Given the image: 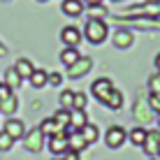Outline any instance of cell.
Here are the masks:
<instances>
[{
	"label": "cell",
	"instance_id": "cell-35",
	"mask_svg": "<svg viewBox=\"0 0 160 160\" xmlns=\"http://www.w3.org/2000/svg\"><path fill=\"white\" fill-rule=\"evenodd\" d=\"M156 158H158V160H160V148H158V156H156Z\"/></svg>",
	"mask_w": 160,
	"mask_h": 160
},
{
	"label": "cell",
	"instance_id": "cell-41",
	"mask_svg": "<svg viewBox=\"0 0 160 160\" xmlns=\"http://www.w3.org/2000/svg\"><path fill=\"white\" fill-rule=\"evenodd\" d=\"M56 160H60V158H56Z\"/></svg>",
	"mask_w": 160,
	"mask_h": 160
},
{
	"label": "cell",
	"instance_id": "cell-27",
	"mask_svg": "<svg viewBox=\"0 0 160 160\" xmlns=\"http://www.w3.org/2000/svg\"><path fill=\"white\" fill-rule=\"evenodd\" d=\"M72 109H86V93L74 91V102H72Z\"/></svg>",
	"mask_w": 160,
	"mask_h": 160
},
{
	"label": "cell",
	"instance_id": "cell-12",
	"mask_svg": "<svg viewBox=\"0 0 160 160\" xmlns=\"http://www.w3.org/2000/svg\"><path fill=\"white\" fill-rule=\"evenodd\" d=\"M60 9H63V14H68V16H79L84 12V2H81V0H63Z\"/></svg>",
	"mask_w": 160,
	"mask_h": 160
},
{
	"label": "cell",
	"instance_id": "cell-23",
	"mask_svg": "<svg viewBox=\"0 0 160 160\" xmlns=\"http://www.w3.org/2000/svg\"><path fill=\"white\" fill-rule=\"evenodd\" d=\"M114 44H116L118 49L130 47V44H132V35H130V32H125V30H118L116 35H114Z\"/></svg>",
	"mask_w": 160,
	"mask_h": 160
},
{
	"label": "cell",
	"instance_id": "cell-13",
	"mask_svg": "<svg viewBox=\"0 0 160 160\" xmlns=\"http://www.w3.org/2000/svg\"><path fill=\"white\" fill-rule=\"evenodd\" d=\"M86 146H88V144H86L84 137H81V132H70V135H68V148H70V151L81 153Z\"/></svg>",
	"mask_w": 160,
	"mask_h": 160
},
{
	"label": "cell",
	"instance_id": "cell-14",
	"mask_svg": "<svg viewBox=\"0 0 160 160\" xmlns=\"http://www.w3.org/2000/svg\"><path fill=\"white\" fill-rule=\"evenodd\" d=\"M37 128L42 130V135H44V137H51V135H58V132H65V128H60V125H58L53 118H44L42 123L37 125Z\"/></svg>",
	"mask_w": 160,
	"mask_h": 160
},
{
	"label": "cell",
	"instance_id": "cell-7",
	"mask_svg": "<svg viewBox=\"0 0 160 160\" xmlns=\"http://www.w3.org/2000/svg\"><path fill=\"white\" fill-rule=\"evenodd\" d=\"M5 132H7V135L12 137L14 142H16V139H23V135H26V125H23V121L9 116L7 121H5Z\"/></svg>",
	"mask_w": 160,
	"mask_h": 160
},
{
	"label": "cell",
	"instance_id": "cell-5",
	"mask_svg": "<svg viewBox=\"0 0 160 160\" xmlns=\"http://www.w3.org/2000/svg\"><path fill=\"white\" fill-rule=\"evenodd\" d=\"M47 148L53 156H63V153L68 151V135H65V132H58V135L47 137Z\"/></svg>",
	"mask_w": 160,
	"mask_h": 160
},
{
	"label": "cell",
	"instance_id": "cell-34",
	"mask_svg": "<svg viewBox=\"0 0 160 160\" xmlns=\"http://www.w3.org/2000/svg\"><path fill=\"white\" fill-rule=\"evenodd\" d=\"M156 68H158V72H160V53L156 56Z\"/></svg>",
	"mask_w": 160,
	"mask_h": 160
},
{
	"label": "cell",
	"instance_id": "cell-19",
	"mask_svg": "<svg viewBox=\"0 0 160 160\" xmlns=\"http://www.w3.org/2000/svg\"><path fill=\"white\" fill-rule=\"evenodd\" d=\"M16 107H19V100H16V95L12 93L9 98H5V100H0V114H7V116H12L16 112Z\"/></svg>",
	"mask_w": 160,
	"mask_h": 160
},
{
	"label": "cell",
	"instance_id": "cell-3",
	"mask_svg": "<svg viewBox=\"0 0 160 160\" xmlns=\"http://www.w3.org/2000/svg\"><path fill=\"white\" fill-rule=\"evenodd\" d=\"M44 144H47V137L42 135V130L40 128H32V130H26V135H23V146H26V151H30V153H40Z\"/></svg>",
	"mask_w": 160,
	"mask_h": 160
},
{
	"label": "cell",
	"instance_id": "cell-30",
	"mask_svg": "<svg viewBox=\"0 0 160 160\" xmlns=\"http://www.w3.org/2000/svg\"><path fill=\"white\" fill-rule=\"evenodd\" d=\"M49 84H51V86H60V84H63V77H60L58 72H51V74H49Z\"/></svg>",
	"mask_w": 160,
	"mask_h": 160
},
{
	"label": "cell",
	"instance_id": "cell-10",
	"mask_svg": "<svg viewBox=\"0 0 160 160\" xmlns=\"http://www.w3.org/2000/svg\"><path fill=\"white\" fill-rule=\"evenodd\" d=\"M142 148H144L151 158H156L158 156V148H160V132L158 130L146 132V142H144V146H142Z\"/></svg>",
	"mask_w": 160,
	"mask_h": 160
},
{
	"label": "cell",
	"instance_id": "cell-24",
	"mask_svg": "<svg viewBox=\"0 0 160 160\" xmlns=\"http://www.w3.org/2000/svg\"><path fill=\"white\" fill-rule=\"evenodd\" d=\"M51 118L56 121L60 128H68V125H70V109H58V112L53 114Z\"/></svg>",
	"mask_w": 160,
	"mask_h": 160
},
{
	"label": "cell",
	"instance_id": "cell-33",
	"mask_svg": "<svg viewBox=\"0 0 160 160\" xmlns=\"http://www.w3.org/2000/svg\"><path fill=\"white\" fill-rule=\"evenodd\" d=\"M5 53H7V49H5V44L0 42V56H5Z\"/></svg>",
	"mask_w": 160,
	"mask_h": 160
},
{
	"label": "cell",
	"instance_id": "cell-28",
	"mask_svg": "<svg viewBox=\"0 0 160 160\" xmlns=\"http://www.w3.org/2000/svg\"><path fill=\"white\" fill-rule=\"evenodd\" d=\"M148 91H151L153 95H160V72L148 79Z\"/></svg>",
	"mask_w": 160,
	"mask_h": 160
},
{
	"label": "cell",
	"instance_id": "cell-16",
	"mask_svg": "<svg viewBox=\"0 0 160 160\" xmlns=\"http://www.w3.org/2000/svg\"><path fill=\"white\" fill-rule=\"evenodd\" d=\"M14 70L19 72L21 79H30V74H32V70H35V68H32V63H30L28 58H19L14 63Z\"/></svg>",
	"mask_w": 160,
	"mask_h": 160
},
{
	"label": "cell",
	"instance_id": "cell-15",
	"mask_svg": "<svg viewBox=\"0 0 160 160\" xmlns=\"http://www.w3.org/2000/svg\"><path fill=\"white\" fill-rule=\"evenodd\" d=\"M49 84V72L47 70H32V74H30V86L32 88H44Z\"/></svg>",
	"mask_w": 160,
	"mask_h": 160
},
{
	"label": "cell",
	"instance_id": "cell-40",
	"mask_svg": "<svg viewBox=\"0 0 160 160\" xmlns=\"http://www.w3.org/2000/svg\"><path fill=\"white\" fill-rule=\"evenodd\" d=\"M116 2H121V0H116Z\"/></svg>",
	"mask_w": 160,
	"mask_h": 160
},
{
	"label": "cell",
	"instance_id": "cell-22",
	"mask_svg": "<svg viewBox=\"0 0 160 160\" xmlns=\"http://www.w3.org/2000/svg\"><path fill=\"white\" fill-rule=\"evenodd\" d=\"M107 107L114 109V112H118V109L123 107V93H121L118 88H114V91H112V95H109V100H107Z\"/></svg>",
	"mask_w": 160,
	"mask_h": 160
},
{
	"label": "cell",
	"instance_id": "cell-31",
	"mask_svg": "<svg viewBox=\"0 0 160 160\" xmlns=\"http://www.w3.org/2000/svg\"><path fill=\"white\" fill-rule=\"evenodd\" d=\"M60 160H79V153H77V151H70V148H68V151L60 156Z\"/></svg>",
	"mask_w": 160,
	"mask_h": 160
},
{
	"label": "cell",
	"instance_id": "cell-38",
	"mask_svg": "<svg viewBox=\"0 0 160 160\" xmlns=\"http://www.w3.org/2000/svg\"><path fill=\"white\" fill-rule=\"evenodd\" d=\"M37 2H47V0H37Z\"/></svg>",
	"mask_w": 160,
	"mask_h": 160
},
{
	"label": "cell",
	"instance_id": "cell-11",
	"mask_svg": "<svg viewBox=\"0 0 160 160\" xmlns=\"http://www.w3.org/2000/svg\"><path fill=\"white\" fill-rule=\"evenodd\" d=\"M160 12V2H148V5H137V7L128 9V16H137V14H148V16H156Z\"/></svg>",
	"mask_w": 160,
	"mask_h": 160
},
{
	"label": "cell",
	"instance_id": "cell-6",
	"mask_svg": "<svg viewBox=\"0 0 160 160\" xmlns=\"http://www.w3.org/2000/svg\"><path fill=\"white\" fill-rule=\"evenodd\" d=\"M91 68H93V60L88 56H81L74 65H70V68H68V77H70V79H79V77L88 74V70H91Z\"/></svg>",
	"mask_w": 160,
	"mask_h": 160
},
{
	"label": "cell",
	"instance_id": "cell-25",
	"mask_svg": "<svg viewBox=\"0 0 160 160\" xmlns=\"http://www.w3.org/2000/svg\"><path fill=\"white\" fill-rule=\"evenodd\" d=\"M72 102H74V91L60 93V109H72Z\"/></svg>",
	"mask_w": 160,
	"mask_h": 160
},
{
	"label": "cell",
	"instance_id": "cell-37",
	"mask_svg": "<svg viewBox=\"0 0 160 160\" xmlns=\"http://www.w3.org/2000/svg\"><path fill=\"white\" fill-rule=\"evenodd\" d=\"M158 125H160V114H158Z\"/></svg>",
	"mask_w": 160,
	"mask_h": 160
},
{
	"label": "cell",
	"instance_id": "cell-1",
	"mask_svg": "<svg viewBox=\"0 0 160 160\" xmlns=\"http://www.w3.org/2000/svg\"><path fill=\"white\" fill-rule=\"evenodd\" d=\"M109 35V28L107 23H104L102 19H88L86 26H84V37L91 44H102L104 40H107Z\"/></svg>",
	"mask_w": 160,
	"mask_h": 160
},
{
	"label": "cell",
	"instance_id": "cell-39",
	"mask_svg": "<svg viewBox=\"0 0 160 160\" xmlns=\"http://www.w3.org/2000/svg\"><path fill=\"white\" fill-rule=\"evenodd\" d=\"M148 160H158V158H148Z\"/></svg>",
	"mask_w": 160,
	"mask_h": 160
},
{
	"label": "cell",
	"instance_id": "cell-32",
	"mask_svg": "<svg viewBox=\"0 0 160 160\" xmlns=\"http://www.w3.org/2000/svg\"><path fill=\"white\" fill-rule=\"evenodd\" d=\"M84 5H88V7H100L102 5V0H81Z\"/></svg>",
	"mask_w": 160,
	"mask_h": 160
},
{
	"label": "cell",
	"instance_id": "cell-17",
	"mask_svg": "<svg viewBox=\"0 0 160 160\" xmlns=\"http://www.w3.org/2000/svg\"><path fill=\"white\" fill-rule=\"evenodd\" d=\"M81 56H79V51H77L74 47H65L63 51H60V63L65 65V68H70V65H74L77 60H79Z\"/></svg>",
	"mask_w": 160,
	"mask_h": 160
},
{
	"label": "cell",
	"instance_id": "cell-21",
	"mask_svg": "<svg viewBox=\"0 0 160 160\" xmlns=\"http://www.w3.org/2000/svg\"><path fill=\"white\" fill-rule=\"evenodd\" d=\"M81 137L86 139V144H95V142L100 139V130H98V128H95L93 123H88L86 128L81 130Z\"/></svg>",
	"mask_w": 160,
	"mask_h": 160
},
{
	"label": "cell",
	"instance_id": "cell-20",
	"mask_svg": "<svg viewBox=\"0 0 160 160\" xmlns=\"http://www.w3.org/2000/svg\"><path fill=\"white\" fill-rule=\"evenodd\" d=\"M146 132H148V130H144V128H139V125H137V128H132V130L128 132V139H130L135 146H144V142H146Z\"/></svg>",
	"mask_w": 160,
	"mask_h": 160
},
{
	"label": "cell",
	"instance_id": "cell-8",
	"mask_svg": "<svg viewBox=\"0 0 160 160\" xmlns=\"http://www.w3.org/2000/svg\"><path fill=\"white\" fill-rule=\"evenodd\" d=\"M60 40H63L65 47H79V42H81V32L79 28H74V26H65L63 30H60Z\"/></svg>",
	"mask_w": 160,
	"mask_h": 160
},
{
	"label": "cell",
	"instance_id": "cell-2",
	"mask_svg": "<svg viewBox=\"0 0 160 160\" xmlns=\"http://www.w3.org/2000/svg\"><path fill=\"white\" fill-rule=\"evenodd\" d=\"M112 91H114V84H112V79H107V77H100V79H95L91 84V93L100 104H107Z\"/></svg>",
	"mask_w": 160,
	"mask_h": 160
},
{
	"label": "cell",
	"instance_id": "cell-26",
	"mask_svg": "<svg viewBox=\"0 0 160 160\" xmlns=\"http://www.w3.org/2000/svg\"><path fill=\"white\" fill-rule=\"evenodd\" d=\"M12 146H14V139L5 130H0V151H9Z\"/></svg>",
	"mask_w": 160,
	"mask_h": 160
},
{
	"label": "cell",
	"instance_id": "cell-4",
	"mask_svg": "<svg viewBox=\"0 0 160 160\" xmlns=\"http://www.w3.org/2000/svg\"><path fill=\"white\" fill-rule=\"evenodd\" d=\"M125 139H128V132L125 128H121V125H112V128H107V135H104V144L109 148H121L125 144Z\"/></svg>",
	"mask_w": 160,
	"mask_h": 160
},
{
	"label": "cell",
	"instance_id": "cell-36",
	"mask_svg": "<svg viewBox=\"0 0 160 160\" xmlns=\"http://www.w3.org/2000/svg\"><path fill=\"white\" fill-rule=\"evenodd\" d=\"M2 86H5V84H2V81H0V91H2Z\"/></svg>",
	"mask_w": 160,
	"mask_h": 160
},
{
	"label": "cell",
	"instance_id": "cell-9",
	"mask_svg": "<svg viewBox=\"0 0 160 160\" xmlns=\"http://www.w3.org/2000/svg\"><path fill=\"white\" fill-rule=\"evenodd\" d=\"M88 125V116H86V109H70V128L81 132Z\"/></svg>",
	"mask_w": 160,
	"mask_h": 160
},
{
	"label": "cell",
	"instance_id": "cell-18",
	"mask_svg": "<svg viewBox=\"0 0 160 160\" xmlns=\"http://www.w3.org/2000/svg\"><path fill=\"white\" fill-rule=\"evenodd\" d=\"M21 81H23V79L19 77V72H16L14 68H7V70H5V81H2V84L7 86V88H12V91H16V88L21 86Z\"/></svg>",
	"mask_w": 160,
	"mask_h": 160
},
{
	"label": "cell",
	"instance_id": "cell-29",
	"mask_svg": "<svg viewBox=\"0 0 160 160\" xmlns=\"http://www.w3.org/2000/svg\"><path fill=\"white\" fill-rule=\"evenodd\" d=\"M148 107H151L153 112L160 114V95H153V93H148Z\"/></svg>",
	"mask_w": 160,
	"mask_h": 160
}]
</instances>
